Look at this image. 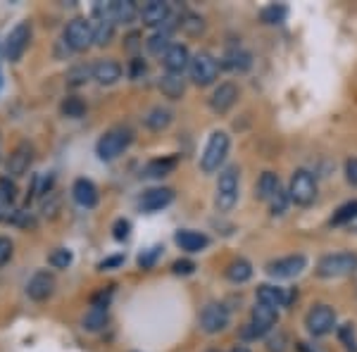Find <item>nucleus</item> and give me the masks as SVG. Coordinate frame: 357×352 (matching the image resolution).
<instances>
[{
    "mask_svg": "<svg viewBox=\"0 0 357 352\" xmlns=\"http://www.w3.org/2000/svg\"><path fill=\"white\" fill-rule=\"evenodd\" d=\"M131 141H134V131H131L129 126H112V129H107L105 134L100 136V141H98V146H96V153L102 162H112V160H117L119 155L131 146Z\"/></svg>",
    "mask_w": 357,
    "mask_h": 352,
    "instance_id": "f257e3e1",
    "label": "nucleus"
},
{
    "mask_svg": "<svg viewBox=\"0 0 357 352\" xmlns=\"http://www.w3.org/2000/svg\"><path fill=\"white\" fill-rule=\"evenodd\" d=\"M238 188H241V171L238 167H227L220 174L215 193V205L220 212H229L238 203Z\"/></svg>",
    "mask_w": 357,
    "mask_h": 352,
    "instance_id": "f03ea898",
    "label": "nucleus"
},
{
    "mask_svg": "<svg viewBox=\"0 0 357 352\" xmlns=\"http://www.w3.org/2000/svg\"><path fill=\"white\" fill-rule=\"evenodd\" d=\"M229 146H231L229 134H224V131H215V134L210 136V141H207L203 155H200V169H203L205 174H212V171L220 169L222 162L229 155Z\"/></svg>",
    "mask_w": 357,
    "mask_h": 352,
    "instance_id": "7ed1b4c3",
    "label": "nucleus"
},
{
    "mask_svg": "<svg viewBox=\"0 0 357 352\" xmlns=\"http://www.w3.org/2000/svg\"><path fill=\"white\" fill-rule=\"evenodd\" d=\"M357 269V255L353 252H333V255H324L317 264V274L321 279H341V276L353 274Z\"/></svg>",
    "mask_w": 357,
    "mask_h": 352,
    "instance_id": "20e7f679",
    "label": "nucleus"
},
{
    "mask_svg": "<svg viewBox=\"0 0 357 352\" xmlns=\"http://www.w3.org/2000/svg\"><path fill=\"white\" fill-rule=\"evenodd\" d=\"M289 198L296 205L307 207L310 203H314L317 198V181L307 169H296L291 176V186H289Z\"/></svg>",
    "mask_w": 357,
    "mask_h": 352,
    "instance_id": "39448f33",
    "label": "nucleus"
},
{
    "mask_svg": "<svg viewBox=\"0 0 357 352\" xmlns=\"http://www.w3.org/2000/svg\"><path fill=\"white\" fill-rule=\"evenodd\" d=\"M276 321H279V309L267 307V305L257 303L255 307H252L250 324H248V328L243 331V336H248V338H262V336H267V333L276 326Z\"/></svg>",
    "mask_w": 357,
    "mask_h": 352,
    "instance_id": "423d86ee",
    "label": "nucleus"
},
{
    "mask_svg": "<svg viewBox=\"0 0 357 352\" xmlns=\"http://www.w3.org/2000/svg\"><path fill=\"white\" fill-rule=\"evenodd\" d=\"M188 72H191V79L195 86H210L217 82V77H220V62H217V57L210 53H198L191 57Z\"/></svg>",
    "mask_w": 357,
    "mask_h": 352,
    "instance_id": "0eeeda50",
    "label": "nucleus"
},
{
    "mask_svg": "<svg viewBox=\"0 0 357 352\" xmlns=\"http://www.w3.org/2000/svg\"><path fill=\"white\" fill-rule=\"evenodd\" d=\"M305 326H307V331L314 338L329 336L333 328H336V312L329 305H314L307 312V316H305Z\"/></svg>",
    "mask_w": 357,
    "mask_h": 352,
    "instance_id": "6e6552de",
    "label": "nucleus"
},
{
    "mask_svg": "<svg viewBox=\"0 0 357 352\" xmlns=\"http://www.w3.org/2000/svg\"><path fill=\"white\" fill-rule=\"evenodd\" d=\"M62 36H65L67 48L82 53V50H86L91 43H93V26H91V22L84 20V17H74V20L65 26V33H62Z\"/></svg>",
    "mask_w": 357,
    "mask_h": 352,
    "instance_id": "1a4fd4ad",
    "label": "nucleus"
},
{
    "mask_svg": "<svg viewBox=\"0 0 357 352\" xmlns=\"http://www.w3.org/2000/svg\"><path fill=\"white\" fill-rule=\"evenodd\" d=\"M307 267V257L305 255H289V257H279L267 262V274L272 279H296L298 274H303V269Z\"/></svg>",
    "mask_w": 357,
    "mask_h": 352,
    "instance_id": "9d476101",
    "label": "nucleus"
},
{
    "mask_svg": "<svg viewBox=\"0 0 357 352\" xmlns=\"http://www.w3.org/2000/svg\"><path fill=\"white\" fill-rule=\"evenodd\" d=\"M29 41H31V24L29 22H20L13 31H10L8 41H5V57L10 62L22 60L24 50L29 48Z\"/></svg>",
    "mask_w": 357,
    "mask_h": 352,
    "instance_id": "9b49d317",
    "label": "nucleus"
},
{
    "mask_svg": "<svg viewBox=\"0 0 357 352\" xmlns=\"http://www.w3.org/2000/svg\"><path fill=\"white\" fill-rule=\"evenodd\" d=\"M229 316L231 314H229V309L222 303H210L200 312V328L205 333H210V336L212 333H220L229 326Z\"/></svg>",
    "mask_w": 357,
    "mask_h": 352,
    "instance_id": "f8f14e48",
    "label": "nucleus"
},
{
    "mask_svg": "<svg viewBox=\"0 0 357 352\" xmlns=\"http://www.w3.org/2000/svg\"><path fill=\"white\" fill-rule=\"evenodd\" d=\"M55 293V276L50 274V271H36V274L29 279L26 284V296L31 300H36V303H43V300H48L50 296Z\"/></svg>",
    "mask_w": 357,
    "mask_h": 352,
    "instance_id": "ddd939ff",
    "label": "nucleus"
},
{
    "mask_svg": "<svg viewBox=\"0 0 357 352\" xmlns=\"http://www.w3.org/2000/svg\"><path fill=\"white\" fill-rule=\"evenodd\" d=\"M31 162H33V148H31V143L24 141L10 153L8 162H5V171H8L10 176H22L29 171Z\"/></svg>",
    "mask_w": 357,
    "mask_h": 352,
    "instance_id": "4468645a",
    "label": "nucleus"
},
{
    "mask_svg": "<svg viewBox=\"0 0 357 352\" xmlns=\"http://www.w3.org/2000/svg\"><path fill=\"white\" fill-rule=\"evenodd\" d=\"M162 65L167 74H178L181 77L183 69L191 67V53H188V48L183 43H172L162 55Z\"/></svg>",
    "mask_w": 357,
    "mask_h": 352,
    "instance_id": "2eb2a0df",
    "label": "nucleus"
},
{
    "mask_svg": "<svg viewBox=\"0 0 357 352\" xmlns=\"http://www.w3.org/2000/svg\"><path fill=\"white\" fill-rule=\"evenodd\" d=\"M296 298L293 291H286V288H279V286H260L257 288V303L260 305H267V307H289L291 300Z\"/></svg>",
    "mask_w": 357,
    "mask_h": 352,
    "instance_id": "dca6fc26",
    "label": "nucleus"
},
{
    "mask_svg": "<svg viewBox=\"0 0 357 352\" xmlns=\"http://www.w3.org/2000/svg\"><path fill=\"white\" fill-rule=\"evenodd\" d=\"M236 100H238V86L231 82H224L217 86V91L212 93L210 107L215 109L217 114H227L229 109L236 105Z\"/></svg>",
    "mask_w": 357,
    "mask_h": 352,
    "instance_id": "f3484780",
    "label": "nucleus"
},
{
    "mask_svg": "<svg viewBox=\"0 0 357 352\" xmlns=\"http://www.w3.org/2000/svg\"><path fill=\"white\" fill-rule=\"evenodd\" d=\"M172 200H174V190L172 188H151L141 195L138 207H141L143 212H160V210H165L167 205H172Z\"/></svg>",
    "mask_w": 357,
    "mask_h": 352,
    "instance_id": "a211bd4d",
    "label": "nucleus"
},
{
    "mask_svg": "<svg viewBox=\"0 0 357 352\" xmlns=\"http://www.w3.org/2000/svg\"><path fill=\"white\" fill-rule=\"evenodd\" d=\"M169 5L162 3V0H151L141 8V22L146 26H162L167 20H169Z\"/></svg>",
    "mask_w": 357,
    "mask_h": 352,
    "instance_id": "6ab92c4d",
    "label": "nucleus"
},
{
    "mask_svg": "<svg viewBox=\"0 0 357 352\" xmlns=\"http://www.w3.org/2000/svg\"><path fill=\"white\" fill-rule=\"evenodd\" d=\"M72 198L82 207H96L98 205V188L91 178H77L72 186Z\"/></svg>",
    "mask_w": 357,
    "mask_h": 352,
    "instance_id": "aec40b11",
    "label": "nucleus"
},
{
    "mask_svg": "<svg viewBox=\"0 0 357 352\" xmlns=\"http://www.w3.org/2000/svg\"><path fill=\"white\" fill-rule=\"evenodd\" d=\"M93 79L102 86H112L122 79V65L114 60H98L93 65Z\"/></svg>",
    "mask_w": 357,
    "mask_h": 352,
    "instance_id": "412c9836",
    "label": "nucleus"
},
{
    "mask_svg": "<svg viewBox=\"0 0 357 352\" xmlns=\"http://www.w3.org/2000/svg\"><path fill=\"white\" fill-rule=\"evenodd\" d=\"M174 240H176V245L186 252H200L210 245V238H207L205 234H200V231H191V229L178 231V234L174 236Z\"/></svg>",
    "mask_w": 357,
    "mask_h": 352,
    "instance_id": "4be33fe9",
    "label": "nucleus"
},
{
    "mask_svg": "<svg viewBox=\"0 0 357 352\" xmlns=\"http://www.w3.org/2000/svg\"><path fill=\"white\" fill-rule=\"evenodd\" d=\"M176 164H178L176 155H167V158H155V160H151V162L146 164L143 174L151 176V178H162V176H169L172 171L176 169Z\"/></svg>",
    "mask_w": 357,
    "mask_h": 352,
    "instance_id": "5701e85b",
    "label": "nucleus"
},
{
    "mask_svg": "<svg viewBox=\"0 0 357 352\" xmlns=\"http://www.w3.org/2000/svg\"><path fill=\"white\" fill-rule=\"evenodd\" d=\"M250 65H252V55L248 50L238 48V45H234V48H229L224 53V67L231 69V72H245Z\"/></svg>",
    "mask_w": 357,
    "mask_h": 352,
    "instance_id": "b1692460",
    "label": "nucleus"
},
{
    "mask_svg": "<svg viewBox=\"0 0 357 352\" xmlns=\"http://www.w3.org/2000/svg\"><path fill=\"white\" fill-rule=\"evenodd\" d=\"M250 276H252V264L248 262L245 257H236L229 262L227 279L231 281V284H245V281H250Z\"/></svg>",
    "mask_w": 357,
    "mask_h": 352,
    "instance_id": "393cba45",
    "label": "nucleus"
},
{
    "mask_svg": "<svg viewBox=\"0 0 357 352\" xmlns=\"http://www.w3.org/2000/svg\"><path fill=\"white\" fill-rule=\"evenodd\" d=\"M136 17H141V10L136 8L134 0H114V3H112V20L114 22L131 24Z\"/></svg>",
    "mask_w": 357,
    "mask_h": 352,
    "instance_id": "a878e982",
    "label": "nucleus"
},
{
    "mask_svg": "<svg viewBox=\"0 0 357 352\" xmlns=\"http://www.w3.org/2000/svg\"><path fill=\"white\" fill-rule=\"evenodd\" d=\"M279 188H281L279 176H276L274 171H264V174L260 176V181H257V193L255 195L260 200H264V203H269Z\"/></svg>",
    "mask_w": 357,
    "mask_h": 352,
    "instance_id": "bb28decb",
    "label": "nucleus"
},
{
    "mask_svg": "<svg viewBox=\"0 0 357 352\" xmlns=\"http://www.w3.org/2000/svg\"><path fill=\"white\" fill-rule=\"evenodd\" d=\"M160 91H162V95L172 98V100H178L183 95V91H186V84H183V79L178 74H165L160 79Z\"/></svg>",
    "mask_w": 357,
    "mask_h": 352,
    "instance_id": "cd10ccee",
    "label": "nucleus"
},
{
    "mask_svg": "<svg viewBox=\"0 0 357 352\" xmlns=\"http://www.w3.org/2000/svg\"><path fill=\"white\" fill-rule=\"evenodd\" d=\"M172 124V109H167L162 105H158V107H153L151 112L146 114V126L151 131H162L167 129V126Z\"/></svg>",
    "mask_w": 357,
    "mask_h": 352,
    "instance_id": "c85d7f7f",
    "label": "nucleus"
},
{
    "mask_svg": "<svg viewBox=\"0 0 357 352\" xmlns=\"http://www.w3.org/2000/svg\"><path fill=\"white\" fill-rule=\"evenodd\" d=\"M286 17H289V8L281 5V3H272V5H267V8L260 10L262 24H284Z\"/></svg>",
    "mask_w": 357,
    "mask_h": 352,
    "instance_id": "c756f323",
    "label": "nucleus"
},
{
    "mask_svg": "<svg viewBox=\"0 0 357 352\" xmlns=\"http://www.w3.org/2000/svg\"><path fill=\"white\" fill-rule=\"evenodd\" d=\"M114 36V20H96L93 24V43L107 45Z\"/></svg>",
    "mask_w": 357,
    "mask_h": 352,
    "instance_id": "7c9ffc66",
    "label": "nucleus"
},
{
    "mask_svg": "<svg viewBox=\"0 0 357 352\" xmlns=\"http://www.w3.org/2000/svg\"><path fill=\"white\" fill-rule=\"evenodd\" d=\"M60 112L69 119H79L86 114V102L79 95H67L60 105Z\"/></svg>",
    "mask_w": 357,
    "mask_h": 352,
    "instance_id": "2f4dec72",
    "label": "nucleus"
},
{
    "mask_svg": "<svg viewBox=\"0 0 357 352\" xmlns=\"http://www.w3.org/2000/svg\"><path fill=\"white\" fill-rule=\"evenodd\" d=\"M169 33H172V29L169 26H165V29H160V31H155L151 38H148V50L155 55H160V53H167V48H169Z\"/></svg>",
    "mask_w": 357,
    "mask_h": 352,
    "instance_id": "473e14b6",
    "label": "nucleus"
},
{
    "mask_svg": "<svg viewBox=\"0 0 357 352\" xmlns=\"http://www.w3.org/2000/svg\"><path fill=\"white\" fill-rule=\"evenodd\" d=\"M107 324V309L105 307H91L84 316L86 331H100Z\"/></svg>",
    "mask_w": 357,
    "mask_h": 352,
    "instance_id": "72a5a7b5",
    "label": "nucleus"
},
{
    "mask_svg": "<svg viewBox=\"0 0 357 352\" xmlns=\"http://www.w3.org/2000/svg\"><path fill=\"white\" fill-rule=\"evenodd\" d=\"M355 217H357V200H350V203L341 205L336 212H333L331 227H341V224H348V222H353Z\"/></svg>",
    "mask_w": 357,
    "mask_h": 352,
    "instance_id": "f704fd0d",
    "label": "nucleus"
},
{
    "mask_svg": "<svg viewBox=\"0 0 357 352\" xmlns=\"http://www.w3.org/2000/svg\"><path fill=\"white\" fill-rule=\"evenodd\" d=\"M72 259H74L72 250H67V247H55L48 255V264L55 269H67L69 264H72Z\"/></svg>",
    "mask_w": 357,
    "mask_h": 352,
    "instance_id": "c9c22d12",
    "label": "nucleus"
},
{
    "mask_svg": "<svg viewBox=\"0 0 357 352\" xmlns=\"http://www.w3.org/2000/svg\"><path fill=\"white\" fill-rule=\"evenodd\" d=\"M89 77H93V67H86V65H77L67 72V84L69 86H82L89 82Z\"/></svg>",
    "mask_w": 357,
    "mask_h": 352,
    "instance_id": "e433bc0d",
    "label": "nucleus"
},
{
    "mask_svg": "<svg viewBox=\"0 0 357 352\" xmlns=\"http://www.w3.org/2000/svg\"><path fill=\"white\" fill-rule=\"evenodd\" d=\"M160 255H162V245L148 247V250H143L141 255H138V267H141V269H153Z\"/></svg>",
    "mask_w": 357,
    "mask_h": 352,
    "instance_id": "4c0bfd02",
    "label": "nucleus"
},
{
    "mask_svg": "<svg viewBox=\"0 0 357 352\" xmlns=\"http://www.w3.org/2000/svg\"><path fill=\"white\" fill-rule=\"evenodd\" d=\"M338 338L345 345L348 352H357V338H355V326L353 324H343L338 326Z\"/></svg>",
    "mask_w": 357,
    "mask_h": 352,
    "instance_id": "58836bf2",
    "label": "nucleus"
},
{
    "mask_svg": "<svg viewBox=\"0 0 357 352\" xmlns=\"http://www.w3.org/2000/svg\"><path fill=\"white\" fill-rule=\"evenodd\" d=\"M289 193H286L284 188H279L274 193V198L269 200V210H272V215H284L286 212V207H289Z\"/></svg>",
    "mask_w": 357,
    "mask_h": 352,
    "instance_id": "ea45409f",
    "label": "nucleus"
},
{
    "mask_svg": "<svg viewBox=\"0 0 357 352\" xmlns=\"http://www.w3.org/2000/svg\"><path fill=\"white\" fill-rule=\"evenodd\" d=\"M286 345H289V336H286V333H281V331L267 340V350L269 352H286Z\"/></svg>",
    "mask_w": 357,
    "mask_h": 352,
    "instance_id": "a19ab883",
    "label": "nucleus"
},
{
    "mask_svg": "<svg viewBox=\"0 0 357 352\" xmlns=\"http://www.w3.org/2000/svg\"><path fill=\"white\" fill-rule=\"evenodd\" d=\"M112 293H114V288L110 286L107 291H100V293H96L93 298H91V307H110V300H112Z\"/></svg>",
    "mask_w": 357,
    "mask_h": 352,
    "instance_id": "79ce46f5",
    "label": "nucleus"
},
{
    "mask_svg": "<svg viewBox=\"0 0 357 352\" xmlns=\"http://www.w3.org/2000/svg\"><path fill=\"white\" fill-rule=\"evenodd\" d=\"M129 234H131V224H129V219H117L114 222V227H112V236L117 240H126L129 238Z\"/></svg>",
    "mask_w": 357,
    "mask_h": 352,
    "instance_id": "37998d69",
    "label": "nucleus"
},
{
    "mask_svg": "<svg viewBox=\"0 0 357 352\" xmlns=\"http://www.w3.org/2000/svg\"><path fill=\"white\" fill-rule=\"evenodd\" d=\"M172 271L178 276H188L195 271V262H191V259H176V262L172 264Z\"/></svg>",
    "mask_w": 357,
    "mask_h": 352,
    "instance_id": "c03bdc74",
    "label": "nucleus"
},
{
    "mask_svg": "<svg viewBox=\"0 0 357 352\" xmlns=\"http://www.w3.org/2000/svg\"><path fill=\"white\" fill-rule=\"evenodd\" d=\"M0 193L8 198V203H13V200L17 198V186L13 181H10V176H3L0 178Z\"/></svg>",
    "mask_w": 357,
    "mask_h": 352,
    "instance_id": "a18cd8bd",
    "label": "nucleus"
},
{
    "mask_svg": "<svg viewBox=\"0 0 357 352\" xmlns=\"http://www.w3.org/2000/svg\"><path fill=\"white\" fill-rule=\"evenodd\" d=\"M10 257H13V240L5 238V236H0V267L8 264Z\"/></svg>",
    "mask_w": 357,
    "mask_h": 352,
    "instance_id": "49530a36",
    "label": "nucleus"
},
{
    "mask_svg": "<svg viewBox=\"0 0 357 352\" xmlns=\"http://www.w3.org/2000/svg\"><path fill=\"white\" fill-rule=\"evenodd\" d=\"M345 178H348L350 186L357 188V158H350L348 162H345Z\"/></svg>",
    "mask_w": 357,
    "mask_h": 352,
    "instance_id": "de8ad7c7",
    "label": "nucleus"
},
{
    "mask_svg": "<svg viewBox=\"0 0 357 352\" xmlns=\"http://www.w3.org/2000/svg\"><path fill=\"white\" fill-rule=\"evenodd\" d=\"M181 26L186 29V31H191V33H198V31H203V20H200V17H195V15H188L186 22H181Z\"/></svg>",
    "mask_w": 357,
    "mask_h": 352,
    "instance_id": "09e8293b",
    "label": "nucleus"
},
{
    "mask_svg": "<svg viewBox=\"0 0 357 352\" xmlns=\"http://www.w3.org/2000/svg\"><path fill=\"white\" fill-rule=\"evenodd\" d=\"M129 74H131V79L143 77V74H146V62H143L141 57H134V60H131V69H129Z\"/></svg>",
    "mask_w": 357,
    "mask_h": 352,
    "instance_id": "8fccbe9b",
    "label": "nucleus"
},
{
    "mask_svg": "<svg viewBox=\"0 0 357 352\" xmlns=\"http://www.w3.org/2000/svg\"><path fill=\"white\" fill-rule=\"evenodd\" d=\"M124 262V255H114V257H107V259H102L100 264H98V269H114V267H119V264Z\"/></svg>",
    "mask_w": 357,
    "mask_h": 352,
    "instance_id": "3c124183",
    "label": "nucleus"
},
{
    "mask_svg": "<svg viewBox=\"0 0 357 352\" xmlns=\"http://www.w3.org/2000/svg\"><path fill=\"white\" fill-rule=\"evenodd\" d=\"M8 210H10L8 198H5V195L0 193V219H5V217H8Z\"/></svg>",
    "mask_w": 357,
    "mask_h": 352,
    "instance_id": "603ef678",
    "label": "nucleus"
},
{
    "mask_svg": "<svg viewBox=\"0 0 357 352\" xmlns=\"http://www.w3.org/2000/svg\"><path fill=\"white\" fill-rule=\"evenodd\" d=\"M138 38H141V36H138L136 31H134V33H129V36H126V48H129V50H136Z\"/></svg>",
    "mask_w": 357,
    "mask_h": 352,
    "instance_id": "864d4df0",
    "label": "nucleus"
},
{
    "mask_svg": "<svg viewBox=\"0 0 357 352\" xmlns=\"http://www.w3.org/2000/svg\"><path fill=\"white\" fill-rule=\"evenodd\" d=\"M298 350H301V352H317L312 348H307V343H298Z\"/></svg>",
    "mask_w": 357,
    "mask_h": 352,
    "instance_id": "5fc2aeb1",
    "label": "nucleus"
},
{
    "mask_svg": "<svg viewBox=\"0 0 357 352\" xmlns=\"http://www.w3.org/2000/svg\"><path fill=\"white\" fill-rule=\"evenodd\" d=\"M231 352H250V350H248L245 345H236V348H234Z\"/></svg>",
    "mask_w": 357,
    "mask_h": 352,
    "instance_id": "6e6d98bb",
    "label": "nucleus"
},
{
    "mask_svg": "<svg viewBox=\"0 0 357 352\" xmlns=\"http://www.w3.org/2000/svg\"><path fill=\"white\" fill-rule=\"evenodd\" d=\"M0 89H3V72H0Z\"/></svg>",
    "mask_w": 357,
    "mask_h": 352,
    "instance_id": "4d7b16f0",
    "label": "nucleus"
},
{
    "mask_svg": "<svg viewBox=\"0 0 357 352\" xmlns=\"http://www.w3.org/2000/svg\"><path fill=\"white\" fill-rule=\"evenodd\" d=\"M207 352H222V350H217V348H212V350H207Z\"/></svg>",
    "mask_w": 357,
    "mask_h": 352,
    "instance_id": "13d9d810",
    "label": "nucleus"
}]
</instances>
